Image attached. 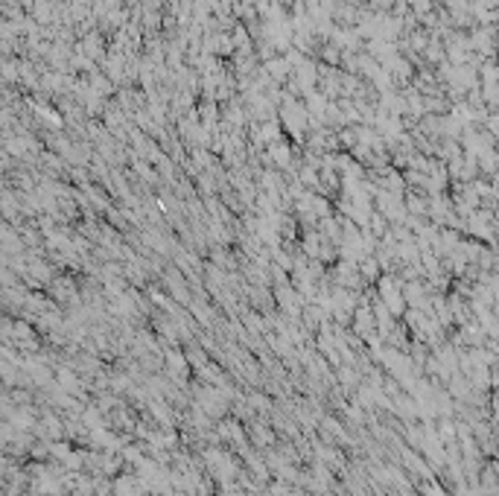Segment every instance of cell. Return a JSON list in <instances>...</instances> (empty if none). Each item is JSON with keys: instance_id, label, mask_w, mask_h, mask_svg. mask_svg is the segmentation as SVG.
<instances>
[{"instance_id": "1", "label": "cell", "mask_w": 499, "mask_h": 496, "mask_svg": "<svg viewBox=\"0 0 499 496\" xmlns=\"http://www.w3.org/2000/svg\"><path fill=\"white\" fill-rule=\"evenodd\" d=\"M354 333L365 342L374 333V316H371V307H356L354 309Z\"/></svg>"}, {"instance_id": "2", "label": "cell", "mask_w": 499, "mask_h": 496, "mask_svg": "<svg viewBox=\"0 0 499 496\" xmlns=\"http://www.w3.org/2000/svg\"><path fill=\"white\" fill-rule=\"evenodd\" d=\"M254 444L257 446H272L275 444V435L269 426H254Z\"/></svg>"}]
</instances>
